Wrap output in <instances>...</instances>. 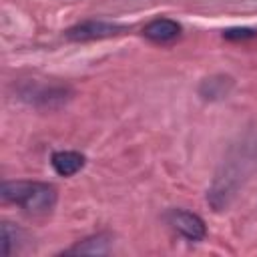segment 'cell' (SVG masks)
<instances>
[{
    "mask_svg": "<svg viewBox=\"0 0 257 257\" xmlns=\"http://www.w3.org/2000/svg\"><path fill=\"white\" fill-rule=\"evenodd\" d=\"M20 241V231L12 227L10 223H2V245H4V255L12 253V243Z\"/></svg>",
    "mask_w": 257,
    "mask_h": 257,
    "instance_id": "cell-8",
    "label": "cell"
},
{
    "mask_svg": "<svg viewBox=\"0 0 257 257\" xmlns=\"http://www.w3.org/2000/svg\"><path fill=\"white\" fill-rule=\"evenodd\" d=\"M2 199L32 217H46L58 203V191L44 181H4Z\"/></svg>",
    "mask_w": 257,
    "mask_h": 257,
    "instance_id": "cell-1",
    "label": "cell"
},
{
    "mask_svg": "<svg viewBox=\"0 0 257 257\" xmlns=\"http://www.w3.org/2000/svg\"><path fill=\"white\" fill-rule=\"evenodd\" d=\"M233 86V80L231 76H225V74H215V76H209L201 82L199 86V94L207 100H217V98H223L229 94Z\"/></svg>",
    "mask_w": 257,
    "mask_h": 257,
    "instance_id": "cell-7",
    "label": "cell"
},
{
    "mask_svg": "<svg viewBox=\"0 0 257 257\" xmlns=\"http://www.w3.org/2000/svg\"><path fill=\"white\" fill-rule=\"evenodd\" d=\"M165 221L173 229V233H177L185 241L197 243V241H203L207 237L205 221L197 213H191L187 209H169L165 215Z\"/></svg>",
    "mask_w": 257,
    "mask_h": 257,
    "instance_id": "cell-3",
    "label": "cell"
},
{
    "mask_svg": "<svg viewBox=\"0 0 257 257\" xmlns=\"http://www.w3.org/2000/svg\"><path fill=\"white\" fill-rule=\"evenodd\" d=\"M257 32L251 28H229L223 32V38L227 40H245V38H255Z\"/></svg>",
    "mask_w": 257,
    "mask_h": 257,
    "instance_id": "cell-9",
    "label": "cell"
},
{
    "mask_svg": "<svg viewBox=\"0 0 257 257\" xmlns=\"http://www.w3.org/2000/svg\"><path fill=\"white\" fill-rule=\"evenodd\" d=\"M86 159L78 151H56L50 157V165L56 175L60 177H74L78 171H82Z\"/></svg>",
    "mask_w": 257,
    "mask_h": 257,
    "instance_id": "cell-5",
    "label": "cell"
},
{
    "mask_svg": "<svg viewBox=\"0 0 257 257\" xmlns=\"http://www.w3.org/2000/svg\"><path fill=\"white\" fill-rule=\"evenodd\" d=\"M110 243H112V239L108 235L98 233V235H90V237L74 243L64 253H68V255H78V253L80 255H104V253H108Z\"/></svg>",
    "mask_w": 257,
    "mask_h": 257,
    "instance_id": "cell-6",
    "label": "cell"
},
{
    "mask_svg": "<svg viewBox=\"0 0 257 257\" xmlns=\"http://www.w3.org/2000/svg\"><path fill=\"white\" fill-rule=\"evenodd\" d=\"M183 34V26L173 20V18H167V16H159V18H153L149 24H145L143 28V36L153 42V44H159V46H167V44H173L175 40H179Z\"/></svg>",
    "mask_w": 257,
    "mask_h": 257,
    "instance_id": "cell-4",
    "label": "cell"
},
{
    "mask_svg": "<svg viewBox=\"0 0 257 257\" xmlns=\"http://www.w3.org/2000/svg\"><path fill=\"white\" fill-rule=\"evenodd\" d=\"M126 30L124 24H118V22H110V20H96V18H90V20H82L74 26H70L64 36L72 42H88V40H102V38H110V36H116V34H122Z\"/></svg>",
    "mask_w": 257,
    "mask_h": 257,
    "instance_id": "cell-2",
    "label": "cell"
}]
</instances>
